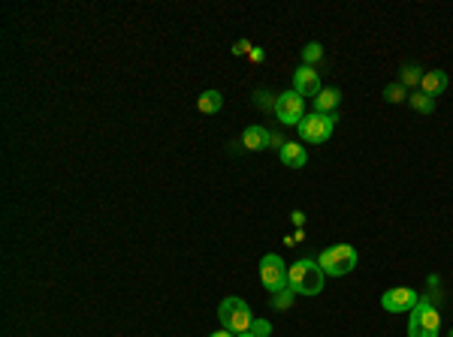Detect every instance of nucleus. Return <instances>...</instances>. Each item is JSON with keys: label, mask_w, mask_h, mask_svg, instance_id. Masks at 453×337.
<instances>
[{"label": "nucleus", "mask_w": 453, "mask_h": 337, "mask_svg": "<svg viewBox=\"0 0 453 337\" xmlns=\"http://www.w3.org/2000/svg\"><path fill=\"white\" fill-rule=\"evenodd\" d=\"M323 280H327V274H323V268L312 256L297 259V262L287 268V286L297 295H321Z\"/></svg>", "instance_id": "1"}, {"label": "nucleus", "mask_w": 453, "mask_h": 337, "mask_svg": "<svg viewBox=\"0 0 453 337\" xmlns=\"http://www.w3.org/2000/svg\"><path fill=\"white\" fill-rule=\"evenodd\" d=\"M357 262H360V253L351 244H336V247L317 253V265L323 268L327 277H345V274H351L357 268Z\"/></svg>", "instance_id": "2"}, {"label": "nucleus", "mask_w": 453, "mask_h": 337, "mask_svg": "<svg viewBox=\"0 0 453 337\" xmlns=\"http://www.w3.org/2000/svg\"><path fill=\"white\" fill-rule=\"evenodd\" d=\"M441 332V313L438 304L420 298V304L408 313V337H438Z\"/></svg>", "instance_id": "3"}, {"label": "nucleus", "mask_w": 453, "mask_h": 337, "mask_svg": "<svg viewBox=\"0 0 453 337\" xmlns=\"http://www.w3.org/2000/svg\"><path fill=\"white\" fill-rule=\"evenodd\" d=\"M218 319H221V328L230 334H248L254 325V316H251V308H248L242 298L230 295L221 301V308H218Z\"/></svg>", "instance_id": "4"}, {"label": "nucleus", "mask_w": 453, "mask_h": 337, "mask_svg": "<svg viewBox=\"0 0 453 337\" xmlns=\"http://www.w3.org/2000/svg\"><path fill=\"white\" fill-rule=\"evenodd\" d=\"M336 124H338V114H336V112H332V114L312 112L308 118H302L299 124H297V133H299V139H302V142H308V145H321V142H327L329 136H332Z\"/></svg>", "instance_id": "5"}, {"label": "nucleus", "mask_w": 453, "mask_h": 337, "mask_svg": "<svg viewBox=\"0 0 453 337\" xmlns=\"http://www.w3.org/2000/svg\"><path fill=\"white\" fill-rule=\"evenodd\" d=\"M260 280H263V286H266L272 295L281 292V289H290V286H287V265H284V259L275 256V253H266V256L260 259Z\"/></svg>", "instance_id": "6"}, {"label": "nucleus", "mask_w": 453, "mask_h": 337, "mask_svg": "<svg viewBox=\"0 0 453 337\" xmlns=\"http://www.w3.org/2000/svg\"><path fill=\"white\" fill-rule=\"evenodd\" d=\"M275 114L284 127H297L302 118H305V99H302L297 90H284L275 99Z\"/></svg>", "instance_id": "7"}, {"label": "nucleus", "mask_w": 453, "mask_h": 337, "mask_svg": "<svg viewBox=\"0 0 453 337\" xmlns=\"http://www.w3.org/2000/svg\"><path fill=\"white\" fill-rule=\"evenodd\" d=\"M417 304H420V295L408 286H393L381 298V308L390 310V313H411Z\"/></svg>", "instance_id": "8"}, {"label": "nucleus", "mask_w": 453, "mask_h": 337, "mask_svg": "<svg viewBox=\"0 0 453 337\" xmlns=\"http://www.w3.org/2000/svg\"><path fill=\"white\" fill-rule=\"evenodd\" d=\"M293 90H297V94L305 99V97H317L321 94V73L314 70V66H305L302 64L297 73H293Z\"/></svg>", "instance_id": "9"}, {"label": "nucleus", "mask_w": 453, "mask_h": 337, "mask_svg": "<svg viewBox=\"0 0 453 337\" xmlns=\"http://www.w3.org/2000/svg\"><path fill=\"white\" fill-rule=\"evenodd\" d=\"M269 142H272V133L260 124L245 127V133H242V139H239V145L245 151H263V148H269Z\"/></svg>", "instance_id": "10"}, {"label": "nucleus", "mask_w": 453, "mask_h": 337, "mask_svg": "<svg viewBox=\"0 0 453 337\" xmlns=\"http://www.w3.org/2000/svg\"><path fill=\"white\" fill-rule=\"evenodd\" d=\"M448 84H450V79H448V73L444 70H429V73H423V82H420V90L426 97H438L441 90H448Z\"/></svg>", "instance_id": "11"}, {"label": "nucleus", "mask_w": 453, "mask_h": 337, "mask_svg": "<svg viewBox=\"0 0 453 337\" xmlns=\"http://www.w3.org/2000/svg\"><path fill=\"white\" fill-rule=\"evenodd\" d=\"M278 157H281V163L290 166V168H302L308 163V154L299 142H284V148L278 151Z\"/></svg>", "instance_id": "12"}, {"label": "nucleus", "mask_w": 453, "mask_h": 337, "mask_svg": "<svg viewBox=\"0 0 453 337\" xmlns=\"http://www.w3.org/2000/svg\"><path fill=\"white\" fill-rule=\"evenodd\" d=\"M338 103H342V90H338V88H323L321 94L314 97V112H321V114H332Z\"/></svg>", "instance_id": "13"}, {"label": "nucleus", "mask_w": 453, "mask_h": 337, "mask_svg": "<svg viewBox=\"0 0 453 337\" xmlns=\"http://www.w3.org/2000/svg\"><path fill=\"white\" fill-rule=\"evenodd\" d=\"M224 105V97L218 94V90H202L200 97H196V109H200L202 114H218Z\"/></svg>", "instance_id": "14"}, {"label": "nucleus", "mask_w": 453, "mask_h": 337, "mask_svg": "<svg viewBox=\"0 0 453 337\" xmlns=\"http://www.w3.org/2000/svg\"><path fill=\"white\" fill-rule=\"evenodd\" d=\"M423 66L417 64H405L402 70H399V84H405V88H420V82H423Z\"/></svg>", "instance_id": "15"}, {"label": "nucleus", "mask_w": 453, "mask_h": 337, "mask_svg": "<svg viewBox=\"0 0 453 337\" xmlns=\"http://www.w3.org/2000/svg\"><path fill=\"white\" fill-rule=\"evenodd\" d=\"M408 105H411V109L417 112V114H432V112H435V99L426 97L423 90H417V94L408 97Z\"/></svg>", "instance_id": "16"}, {"label": "nucleus", "mask_w": 453, "mask_h": 337, "mask_svg": "<svg viewBox=\"0 0 453 337\" xmlns=\"http://www.w3.org/2000/svg\"><path fill=\"white\" fill-rule=\"evenodd\" d=\"M384 99H387V103H408V88L399 82H393L384 88Z\"/></svg>", "instance_id": "17"}, {"label": "nucleus", "mask_w": 453, "mask_h": 337, "mask_svg": "<svg viewBox=\"0 0 453 337\" xmlns=\"http://www.w3.org/2000/svg\"><path fill=\"white\" fill-rule=\"evenodd\" d=\"M302 60H305V66H314L323 60V45L321 42H308L305 49H302Z\"/></svg>", "instance_id": "18"}, {"label": "nucleus", "mask_w": 453, "mask_h": 337, "mask_svg": "<svg viewBox=\"0 0 453 337\" xmlns=\"http://www.w3.org/2000/svg\"><path fill=\"white\" fill-rule=\"evenodd\" d=\"M293 298H297V292L293 289H281V292H275L272 295V308H278V310H287L293 304Z\"/></svg>", "instance_id": "19"}, {"label": "nucleus", "mask_w": 453, "mask_h": 337, "mask_svg": "<svg viewBox=\"0 0 453 337\" xmlns=\"http://www.w3.org/2000/svg\"><path fill=\"white\" fill-rule=\"evenodd\" d=\"M275 94L272 90H254V105H260V109H272L275 112Z\"/></svg>", "instance_id": "20"}, {"label": "nucleus", "mask_w": 453, "mask_h": 337, "mask_svg": "<svg viewBox=\"0 0 453 337\" xmlns=\"http://www.w3.org/2000/svg\"><path fill=\"white\" fill-rule=\"evenodd\" d=\"M251 334H254V337H269V334H272V325L266 323V319H254Z\"/></svg>", "instance_id": "21"}, {"label": "nucleus", "mask_w": 453, "mask_h": 337, "mask_svg": "<svg viewBox=\"0 0 453 337\" xmlns=\"http://www.w3.org/2000/svg\"><path fill=\"white\" fill-rule=\"evenodd\" d=\"M251 49H254V45L251 42H248V40H236V42H233V55H251Z\"/></svg>", "instance_id": "22"}, {"label": "nucleus", "mask_w": 453, "mask_h": 337, "mask_svg": "<svg viewBox=\"0 0 453 337\" xmlns=\"http://www.w3.org/2000/svg\"><path fill=\"white\" fill-rule=\"evenodd\" d=\"M263 58H266V51H263V49H251V55H248L251 64H263Z\"/></svg>", "instance_id": "23"}, {"label": "nucleus", "mask_w": 453, "mask_h": 337, "mask_svg": "<svg viewBox=\"0 0 453 337\" xmlns=\"http://www.w3.org/2000/svg\"><path fill=\"white\" fill-rule=\"evenodd\" d=\"M293 223L302 226V223H305V214H302V211H293Z\"/></svg>", "instance_id": "24"}, {"label": "nucleus", "mask_w": 453, "mask_h": 337, "mask_svg": "<svg viewBox=\"0 0 453 337\" xmlns=\"http://www.w3.org/2000/svg\"><path fill=\"white\" fill-rule=\"evenodd\" d=\"M209 337H236V334H230V332H224V328H221V332H211Z\"/></svg>", "instance_id": "25"}, {"label": "nucleus", "mask_w": 453, "mask_h": 337, "mask_svg": "<svg viewBox=\"0 0 453 337\" xmlns=\"http://www.w3.org/2000/svg\"><path fill=\"white\" fill-rule=\"evenodd\" d=\"M236 337H254V334H251V332H248V334H236Z\"/></svg>", "instance_id": "26"}, {"label": "nucleus", "mask_w": 453, "mask_h": 337, "mask_svg": "<svg viewBox=\"0 0 453 337\" xmlns=\"http://www.w3.org/2000/svg\"><path fill=\"white\" fill-rule=\"evenodd\" d=\"M448 337H453V328H450V332H448Z\"/></svg>", "instance_id": "27"}]
</instances>
